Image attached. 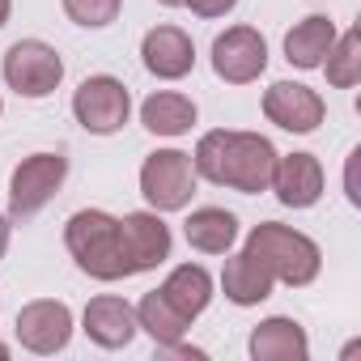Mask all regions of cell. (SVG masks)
<instances>
[{
    "mask_svg": "<svg viewBox=\"0 0 361 361\" xmlns=\"http://www.w3.org/2000/svg\"><path fill=\"white\" fill-rule=\"evenodd\" d=\"M196 174H204L217 188H234L243 196H259L272 183V166H276V149L268 136L259 132H204L192 157Z\"/></svg>",
    "mask_w": 361,
    "mask_h": 361,
    "instance_id": "6da1fadb",
    "label": "cell"
},
{
    "mask_svg": "<svg viewBox=\"0 0 361 361\" xmlns=\"http://www.w3.org/2000/svg\"><path fill=\"white\" fill-rule=\"evenodd\" d=\"M64 247L77 259V268L94 281H119L132 276L128 259H123V238H119V221L102 209H81L68 217L64 226Z\"/></svg>",
    "mask_w": 361,
    "mask_h": 361,
    "instance_id": "7a4b0ae2",
    "label": "cell"
},
{
    "mask_svg": "<svg viewBox=\"0 0 361 361\" xmlns=\"http://www.w3.org/2000/svg\"><path fill=\"white\" fill-rule=\"evenodd\" d=\"M243 251L255 255V259L272 272V281H285V285H293V289L310 285V281L319 276V268H323L319 243H310L306 234H298V230H289V226H281V221H259V226L247 234V247H243Z\"/></svg>",
    "mask_w": 361,
    "mask_h": 361,
    "instance_id": "3957f363",
    "label": "cell"
},
{
    "mask_svg": "<svg viewBox=\"0 0 361 361\" xmlns=\"http://www.w3.org/2000/svg\"><path fill=\"white\" fill-rule=\"evenodd\" d=\"M140 196L157 209V213H178L188 209V200L196 196V166L192 153L178 149H157L145 157L140 166Z\"/></svg>",
    "mask_w": 361,
    "mask_h": 361,
    "instance_id": "277c9868",
    "label": "cell"
},
{
    "mask_svg": "<svg viewBox=\"0 0 361 361\" xmlns=\"http://www.w3.org/2000/svg\"><path fill=\"white\" fill-rule=\"evenodd\" d=\"M0 68H5V81H9V90L18 98H47L60 85V77H64L60 51L51 43H43V39L13 43L5 51V64H0Z\"/></svg>",
    "mask_w": 361,
    "mask_h": 361,
    "instance_id": "5b68a950",
    "label": "cell"
},
{
    "mask_svg": "<svg viewBox=\"0 0 361 361\" xmlns=\"http://www.w3.org/2000/svg\"><path fill=\"white\" fill-rule=\"evenodd\" d=\"M68 178V157L64 153H30L18 161L9 178V213L13 217H35Z\"/></svg>",
    "mask_w": 361,
    "mask_h": 361,
    "instance_id": "8992f818",
    "label": "cell"
},
{
    "mask_svg": "<svg viewBox=\"0 0 361 361\" xmlns=\"http://www.w3.org/2000/svg\"><path fill=\"white\" fill-rule=\"evenodd\" d=\"M73 115L85 132L94 136H111L128 123L132 115V98H128V85L119 77H85L73 94Z\"/></svg>",
    "mask_w": 361,
    "mask_h": 361,
    "instance_id": "52a82bcc",
    "label": "cell"
},
{
    "mask_svg": "<svg viewBox=\"0 0 361 361\" xmlns=\"http://www.w3.org/2000/svg\"><path fill=\"white\" fill-rule=\"evenodd\" d=\"M268 68V43L251 26H230L213 39V73L230 85H251Z\"/></svg>",
    "mask_w": 361,
    "mask_h": 361,
    "instance_id": "ba28073f",
    "label": "cell"
},
{
    "mask_svg": "<svg viewBox=\"0 0 361 361\" xmlns=\"http://www.w3.org/2000/svg\"><path fill=\"white\" fill-rule=\"evenodd\" d=\"M18 340L22 348L39 353V357H51L60 348H68L73 340V310L56 298H39V302H26L18 310Z\"/></svg>",
    "mask_w": 361,
    "mask_h": 361,
    "instance_id": "9c48e42d",
    "label": "cell"
},
{
    "mask_svg": "<svg viewBox=\"0 0 361 361\" xmlns=\"http://www.w3.org/2000/svg\"><path fill=\"white\" fill-rule=\"evenodd\" d=\"M119 238H123V259L132 276L170 259V226L157 213H128L119 221Z\"/></svg>",
    "mask_w": 361,
    "mask_h": 361,
    "instance_id": "30bf717a",
    "label": "cell"
},
{
    "mask_svg": "<svg viewBox=\"0 0 361 361\" xmlns=\"http://www.w3.org/2000/svg\"><path fill=\"white\" fill-rule=\"evenodd\" d=\"M264 115H268L276 128H285V132H314V128L323 123L327 106H323V98H319L310 85L276 81V85H268V94H264Z\"/></svg>",
    "mask_w": 361,
    "mask_h": 361,
    "instance_id": "8fae6325",
    "label": "cell"
},
{
    "mask_svg": "<svg viewBox=\"0 0 361 361\" xmlns=\"http://www.w3.org/2000/svg\"><path fill=\"white\" fill-rule=\"evenodd\" d=\"M268 188L276 192V200H281L285 209H310V204H319V196H323V166H319L314 153L276 157L272 183H268Z\"/></svg>",
    "mask_w": 361,
    "mask_h": 361,
    "instance_id": "7c38bea8",
    "label": "cell"
},
{
    "mask_svg": "<svg viewBox=\"0 0 361 361\" xmlns=\"http://www.w3.org/2000/svg\"><path fill=\"white\" fill-rule=\"evenodd\" d=\"M140 60L153 77L161 81H178V77H188L192 64H196V47L192 39L178 30V26H153L140 43Z\"/></svg>",
    "mask_w": 361,
    "mask_h": 361,
    "instance_id": "4fadbf2b",
    "label": "cell"
},
{
    "mask_svg": "<svg viewBox=\"0 0 361 361\" xmlns=\"http://www.w3.org/2000/svg\"><path fill=\"white\" fill-rule=\"evenodd\" d=\"M85 336L98 348H128L132 336H136V310L123 298L102 293L85 306Z\"/></svg>",
    "mask_w": 361,
    "mask_h": 361,
    "instance_id": "5bb4252c",
    "label": "cell"
},
{
    "mask_svg": "<svg viewBox=\"0 0 361 361\" xmlns=\"http://www.w3.org/2000/svg\"><path fill=\"white\" fill-rule=\"evenodd\" d=\"M310 353V340L302 331V323L276 314V319H264L255 331H251V357L255 361H306Z\"/></svg>",
    "mask_w": 361,
    "mask_h": 361,
    "instance_id": "9a60e30c",
    "label": "cell"
},
{
    "mask_svg": "<svg viewBox=\"0 0 361 361\" xmlns=\"http://www.w3.org/2000/svg\"><path fill=\"white\" fill-rule=\"evenodd\" d=\"M331 43H336L331 18L310 13V18H302V22L285 35V60H289L293 68H319L323 56L331 51Z\"/></svg>",
    "mask_w": 361,
    "mask_h": 361,
    "instance_id": "2e32d148",
    "label": "cell"
},
{
    "mask_svg": "<svg viewBox=\"0 0 361 361\" xmlns=\"http://www.w3.org/2000/svg\"><path fill=\"white\" fill-rule=\"evenodd\" d=\"M272 272L255 259V255H234L226 259V272H221V289L234 306H259L264 298H272Z\"/></svg>",
    "mask_w": 361,
    "mask_h": 361,
    "instance_id": "e0dca14e",
    "label": "cell"
},
{
    "mask_svg": "<svg viewBox=\"0 0 361 361\" xmlns=\"http://www.w3.org/2000/svg\"><path fill=\"white\" fill-rule=\"evenodd\" d=\"M161 298L183 314V319H196L209 302H213V276L200 268V264H178L166 285H161Z\"/></svg>",
    "mask_w": 361,
    "mask_h": 361,
    "instance_id": "ac0fdd59",
    "label": "cell"
},
{
    "mask_svg": "<svg viewBox=\"0 0 361 361\" xmlns=\"http://www.w3.org/2000/svg\"><path fill=\"white\" fill-rule=\"evenodd\" d=\"M140 123H145L153 136H183V132H192V123H196V102L183 98V94H170V90L149 94V98L140 102Z\"/></svg>",
    "mask_w": 361,
    "mask_h": 361,
    "instance_id": "d6986e66",
    "label": "cell"
},
{
    "mask_svg": "<svg viewBox=\"0 0 361 361\" xmlns=\"http://www.w3.org/2000/svg\"><path fill=\"white\" fill-rule=\"evenodd\" d=\"M183 234H188V243H192L196 251H204V255H226V251L234 247V238H238V217L226 213V209H196V213L188 217Z\"/></svg>",
    "mask_w": 361,
    "mask_h": 361,
    "instance_id": "ffe728a7",
    "label": "cell"
},
{
    "mask_svg": "<svg viewBox=\"0 0 361 361\" xmlns=\"http://www.w3.org/2000/svg\"><path fill=\"white\" fill-rule=\"evenodd\" d=\"M136 327H145V331L153 336V344L170 348V344H178V340L188 336L192 319H183V314H178V310L161 298V289H153V293H145L140 306H136Z\"/></svg>",
    "mask_w": 361,
    "mask_h": 361,
    "instance_id": "44dd1931",
    "label": "cell"
},
{
    "mask_svg": "<svg viewBox=\"0 0 361 361\" xmlns=\"http://www.w3.org/2000/svg\"><path fill=\"white\" fill-rule=\"evenodd\" d=\"M319 68L327 73V81H331L336 90H353V85L361 81V30H344V35L331 43V51L323 56Z\"/></svg>",
    "mask_w": 361,
    "mask_h": 361,
    "instance_id": "7402d4cb",
    "label": "cell"
},
{
    "mask_svg": "<svg viewBox=\"0 0 361 361\" xmlns=\"http://www.w3.org/2000/svg\"><path fill=\"white\" fill-rule=\"evenodd\" d=\"M119 5H123V0H64V13L77 26L98 30V26H111L119 18Z\"/></svg>",
    "mask_w": 361,
    "mask_h": 361,
    "instance_id": "603a6c76",
    "label": "cell"
},
{
    "mask_svg": "<svg viewBox=\"0 0 361 361\" xmlns=\"http://www.w3.org/2000/svg\"><path fill=\"white\" fill-rule=\"evenodd\" d=\"M183 5H188L196 18H226L238 0H183Z\"/></svg>",
    "mask_w": 361,
    "mask_h": 361,
    "instance_id": "cb8c5ba5",
    "label": "cell"
},
{
    "mask_svg": "<svg viewBox=\"0 0 361 361\" xmlns=\"http://www.w3.org/2000/svg\"><path fill=\"white\" fill-rule=\"evenodd\" d=\"M5 251H9V221L0 217V259H5Z\"/></svg>",
    "mask_w": 361,
    "mask_h": 361,
    "instance_id": "d4e9b609",
    "label": "cell"
},
{
    "mask_svg": "<svg viewBox=\"0 0 361 361\" xmlns=\"http://www.w3.org/2000/svg\"><path fill=\"white\" fill-rule=\"evenodd\" d=\"M9 9H13V0H0V26L9 22Z\"/></svg>",
    "mask_w": 361,
    "mask_h": 361,
    "instance_id": "484cf974",
    "label": "cell"
},
{
    "mask_svg": "<svg viewBox=\"0 0 361 361\" xmlns=\"http://www.w3.org/2000/svg\"><path fill=\"white\" fill-rule=\"evenodd\" d=\"M157 5H166V9H178V5H183V0H157Z\"/></svg>",
    "mask_w": 361,
    "mask_h": 361,
    "instance_id": "4316f807",
    "label": "cell"
},
{
    "mask_svg": "<svg viewBox=\"0 0 361 361\" xmlns=\"http://www.w3.org/2000/svg\"><path fill=\"white\" fill-rule=\"evenodd\" d=\"M5 357H9V344H0V361H5Z\"/></svg>",
    "mask_w": 361,
    "mask_h": 361,
    "instance_id": "83f0119b",
    "label": "cell"
}]
</instances>
